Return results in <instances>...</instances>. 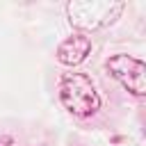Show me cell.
Segmentation results:
<instances>
[{
    "label": "cell",
    "mask_w": 146,
    "mask_h": 146,
    "mask_svg": "<svg viewBox=\"0 0 146 146\" xmlns=\"http://www.w3.org/2000/svg\"><path fill=\"white\" fill-rule=\"evenodd\" d=\"M59 98L64 103L66 110H71L73 114H80V116H87V114H94L100 105L98 100V94L91 84L89 78L80 75V73H73V75H66L59 84Z\"/></svg>",
    "instance_id": "obj_1"
},
{
    "label": "cell",
    "mask_w": 146,
    "mask_h": 146,
    "mask_svg": "<svg viewBox=\"0 0 146 146\" xmlns=\"http://www.w3.org/2000/svg\"><path fill=\"white\" fill-rule=\"evenodd\" d=\"M107 68L132 94H137V96L146 94V66H144V62L132 59L128 55H116L107 62Z\"/></svg>",
    "instance_id": "obj_2"
},
{
    "label": "cell",
    "mask_w": 146,
    "mask_h": 146,
    "mask_svg": "<svg viewBox=\"0 0 146 146\" xmlns=\"http://www.w3.org/2000/svg\"><path fill=\"white\" fill-rule=\"evenodd\" d=\"M91 43L87 36H73V39H66L59 48H57V59L64 62V64H78L84 59V55L89 52Z\"/></svg>",
    "instance_id": "obj_3"
}]
</instances>
